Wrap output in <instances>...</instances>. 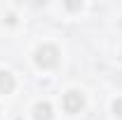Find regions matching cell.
I'll list each match as a JSON object with an SVG mask.
<instances>
[{
    "label": "cell",
    "mask_w": 122,
    "mask_h": 120,
    "mask_svg": "<svg viewBox=\"0 0 122 120\" xmlns=\"http://www.w3.org/2000/svg\"><path fill=\"white\" fill-rule=\"evenodd\" d=\"M85 106V99H82V94L75 90L66 92V97H63V108H66V113H80V108Z\"/></svg>",
    "instance_id": "7a4b0ae2"
},
{
    "label": "cell",
    "mask_w": 122,
    "mask_h": 120,
    "mask_svg": "<svg viewBox=\"0 0 122 120\" xmlns=\"http://www.w3.org/2000/svg\"><path fill=\"white\" fill-rule=\"evenodd\" d=\"M12 90H14V78H12V73L0 71V92L2 94H10Z\"/></svg>",
    "instance_id": "3957f363"
},
{
    "label": "cell",
    "mask_w": 122,
    "mask_h": 120,
    "mask_svg": "<svg viewBox=\"0 0 122 120\" xmlns=\"http://www.w3.org/2000/svg\"><path fill=\"white\" fill-rule=\"evenodd\" d=\"M33 115H35V120H52V106L49 104H35Z\"/></svg>",
    "instance_id": "277c9868"
},
{
    "label": "cell",
    "mask_w": 122,
    "mask_h": 120,
    "mask_svg": "<svg viewBox=\"0 0 122 120\" xmlns=\"http://www.w3.org/2000/svg\"><path fill=\"white\" fill-rule=\"evenodd\" d=\"M113 111H115V115H120V118H122V99H117V101L113 104Z\"/></svg>",
    "instance_id": "5b68a950"
},
{
    "label": "cell",
    "mask_w": 122,
    "mask_h": 120,
    "mask_svg": "<svg viewBox=\"0 0 122 120\" xmlns=\"http://www.w3.org/2000/svg\"><path fill=\"white\" fill-rule=\"evenodd\" d=\"M35 64L40 68H54L59 64V49L54 45H42L35 52Z\"/></svg>",
    "instance_id": "6da1fadb"
}]
</instances>
